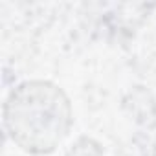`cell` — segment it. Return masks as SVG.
<instances>
[{
    "instance_id": "6da1fadb",
    "label": "cell",
    "mask_w": 156,
    "mask_h": 156,
    "mask_svg": "<svg viewBox=\"0 0 156 156\" xmlns=\"http://www.w3.org/2000/svg\"><path fill=\"white\" fill-rule=\"evenodd\" d=\"M4 121L22 149L48 152L66 136L72 112L64 94L53 85L24 83L9 96Z\"/></svg>"
}]
</instances>
